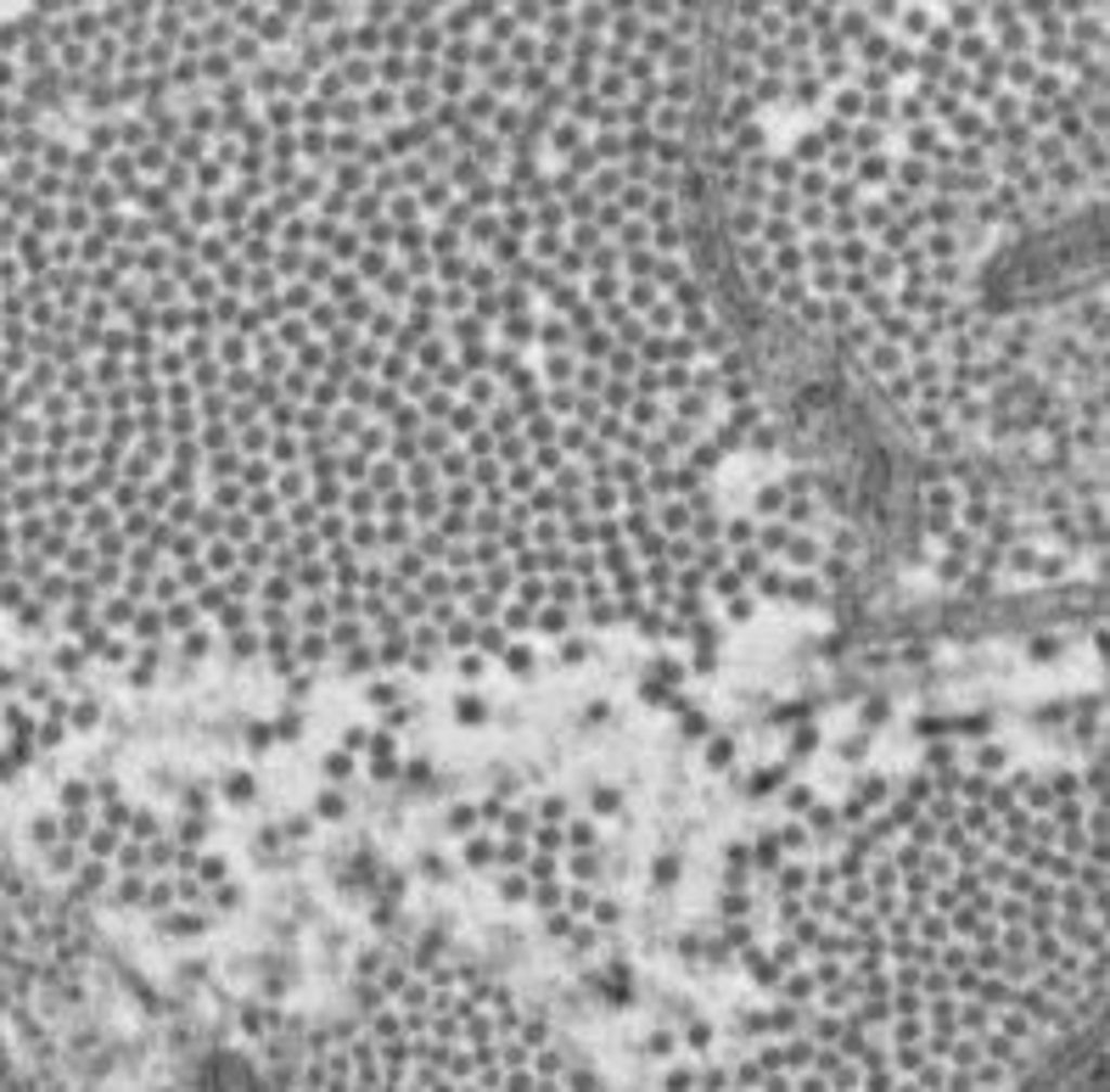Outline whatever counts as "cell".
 Returning <instances> with one entry per match:
<instances>
[{"instance_id":"6da1fadb","label":"cell","mask_w":1110,"mask_h":1092,"mask_svg":"<svg viewBox=\"0 0 1110 1092\" xmlns=\"http://www.w3.org/2000/svg\"><path fill=\"white\" fill-rule=\"evenodd\" d=\"M696 6L0 28V622L129 673L701 639L819 572Z\"/></svg>"},{"instance_id":"7a4b0ae2","label":"cell","mask_w":1110,"mask_h":1092,"mask_svg":"<svg viewBox=\"0 0 1110 1092\" xmlns=\"http://www.w3.org/2000/svg\"><path fill=\"white\" fill-rule=\"evenodd\" d=\"M1105 28L1088 6L712 12L707 196L746 291L908 438L1099 555Z\"/></svg>"},{"instance_id":"3957f363","label":"cell","mask_w":1110,"mask_h":1092,"mask_svg":"<svg viewBox=\"0 0 1110 1092\" xmlns=\"http://www.w3.org/2000/svg\"><path fill=\"white\" fill-rule=\"evenodd\" d=\"M712 964L746 1092H1105L1099 768L970 740L808 796Z\"/></svg>"}]
</instances>
